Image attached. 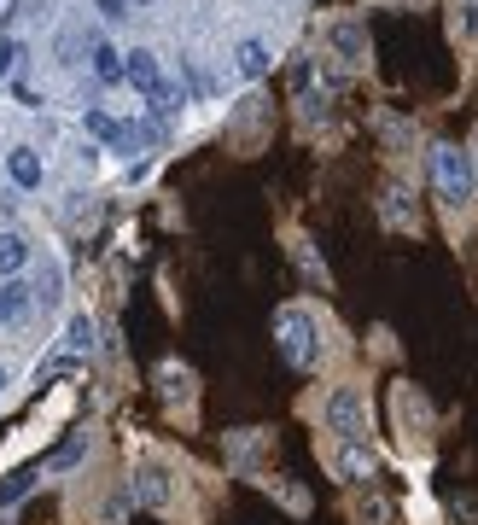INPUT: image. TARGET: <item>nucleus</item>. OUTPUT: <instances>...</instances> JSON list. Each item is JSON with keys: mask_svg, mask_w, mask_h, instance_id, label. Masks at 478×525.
<instances>
[{"mask_svg": "<svg viewBox=\"0 0 478 525\" xmlns=\"http://www.w3.org/2000/svg\"><path fill=\"white\" fill-rule=\"evenodd\" d=\"M274 350L286 356L292 374H315L327 362V321L315 304H286L274 315Z\"/></svg>", "mask_w": 478, "mask_h": 525, "instance_id": "nucleus-1", "label": "nucleus"}, {"mask_svg": "<svg viewBox=\"0 0 478 525\" xmlns=\"http://www.w3.org/2000/svg\"><path fill=\"white\" fill-rule=\"evenodd\" d=\"M432 181H438V199L449 210H467L478 193V152L455 146V140H438L432 146Z\"/></svg>", "mask_w": 478, "mask_h": 525, "instance_id": "nucleus-2", "label": "nucleus"}, {"mask_svg": "<svg viewBox=\"0 0 478 525\" xmlns=\"http://www.w3.org/2000/svg\"><path fill=\"white\" fill-rule=\"evenodd\" d=\"M321 426L333 438H368V391L356 380H339L321 403Z\"/></svg>", "mask_w": 478, "mask_h": 525, "instance_id": "nucleus-3", "label": "nucleus"}, {"mask_svg": "<svg viewBox=\"0 0 478 525\" xmlns=\"http://www.w3.org/2000/svg\"><path fill=\"white\" fill-rule=\"evenodd\" d=\"M391 415H397V432H403V444L409 438H432V426H438V415H432V403H426V391L409 380L391 385Z\"/></svg>", "mask_w": 478, "mask_h": 525, "instance_id": "nucleus-4", "label": "nucleus"}, {"mask_svg": "<svg viewBox=\"0 0 478 525\" xmlns=\"http://www.w3.org/2000/svg\"><path fill=\"white\" fill-rule=\"evenodd\" d=\"M333 473H339L344 485H362V490H374V479H379V455H374V444L368 438H333Z\"/></svg>", "mask_w": 478, "mask_h": 525, "instance_id": "nucleus-5", "label": "nucleus"}, {"mask_svg": "<svg viewBox=\"0 0 478 525\" xmlns=\"http://www.w3.org/2000/svg\"><path fill=\"white\" fill-rule=\"evenodd\" d=\"M129 490H135L140 508H175V473L164 461H140L129 473Z\"/></svg>", "mask_w": 478, "mask_h": 525, "instance_id": "nucleus-6", "label": "nucleus"}, {"mask_svg": "<svg viewBox=\"0 0 478 525\" xmlns=\"http://www.w3.org/2000/svg\"><path fill=\"white\" fill-rule=\"evenodd\" d=\"M158 397L170 403V409H181V415H193V368L187 362H158Z\"/></svg>", "mask_w": 478, "mask_h": 525, "instance_id": "nucleus-7", "label": "nucleus"}, {"mask_svg": "<svg viewBox=\"0 0 478 525\" xmlns=\"http://www.w3.org/2000/svg\"><path fill=\"white\" fill-rule=\"evenodd\" d=\"M123 76H129V88H135L140 100H152L158 82H164V65H158L152 47H129V53H123Z\"/></svg>", "mask_w": 478, "mask_h": 525, "instance_id": "nucleus-8", "label": "nucleus"}, {"mask_svg": "<svg viewBox=\"0 0 478 525\" xmlns=\"http://www.w3.org/2000/svg\"><path fill=\"white\" fill-rule=\"evenodd\" d=\"M59 350H65V362H88L94 350H100V327H94V315L76 310L65 321V339H59Z\"/></svg>", "mask_w": 478, "mask_h": 525, "instance_id": "nucleus-9", "label": "nucleus"}, {"mask_svg": "<svg viewBox=\"0 0 478 525\" xmlns=\"http://www.w3.org/2000/svg\"><path fill=\"white\" fill-rule=\"evenodd\" d=\"M35 263V245L24 228H0V280H24V269Z\"/></svg>", "mask_w": 478, "mask_h": 525, "instance_id": "nucleus-10", "label": "nucleus"}, {"mask_svg": "<svg viewBox=\"0 0 478 525\" xmlns=\"http://www.w3.org/2000/svg\"><path fill=\"white\" fill-rule=\"evenodd\" d=\"M263 450H269V432H257V426H239V432L222 438V455H228L234 473H251V461H257Z\"/></svg>", "mask_w": 478, "mask_h": 525, "instance_id": "nucleus-11", "label": "nucleus"}, {"mask_svg": "<svg viewBox=\"0 0 478 525\" xmlns=\"http://www.w3.org/2000/svg\"><path fill=\"white\" fill-rule=\"evenodd\" d=\"M6 175H12V187H24V193H35V187L47 181V158H41L35 146H24V140H18V146L6 152Z\"/></svg>", "mask_w": 478, "mask_h": 525, "instance_id": "nucleus-12", "label": "nucleus"}, {"mask_svg": "<svg viewBox=\"0 0 478 525\" xmlns=\"http://www.w3.org/2000/svg\"><path fill=\"white\" fill-rule=\"evenodd\" d=\"M379 222H385L391 234H403V228H414V193L403 187V181H391V187L379 193Z\"/></svg>", "mask_w": 478, "mask_h": 525, "instance_id": "nucleus-13", "label": "nucleus"}, {"mask_svg": "<svg viewBox=\"0 0 478 525\" xmlns=\"http://www.w3.org/2000/svg\"><path fill=\"white\" fill-rule=\"evenodd\" d=\"M269 65H274V53H269V41H263V35H245V41L234 47V70L245 76V82H263Z\"/></svg>", "mask_w": 478, "mask_h": 525, "instance_id": "nucleus-14", "label": "nucleus"}, {"mask_svg": "<svg viewBox=\"0 0 478 525\" xmlns=\"http://www.w3.org/2000/svg\"><path fill=\"white\" fill-rule=\"evenodd\" d=\"M35 310V286L30 280H0V327H18Z\"/></svg>", "mask_w": 478, "mask_h": 525, "instance_id": "nucleus-15", "label": "nucleus"}, {"mask_svg": "<svg viewBox=\"0 0 478 525\" xmlns=\"http://www.w3.org/2000/svg\"><path fill=\"white\" fill-rule=\"evenodd\" d=\"M292 263H298V275H304V286H315V292H327L333 286V275H327V263H321V251L304 240V234H292Z\"/></svg>", "mask_w": 478, "mask_h": 525, "instance_id": "nucleus-16", "label": "nucleus"}, {"mask_svg": "<svg viewBox=\"0 0 478 525\" xmlns=\"http://www.w3.org/2000/svg\"><path fill=\"white\" fill-rule=\"evenodd\" d=\"M181 105H187V88H181V82H170V76H164V82H158V94L146 100V111H152L158 123H175V117H181Z\"/></svg>", "mask_w": 478, "mask_h": 525, "instance_id": "nucleus-17", "label": "nucleus"}, {"mask_svg": "<svg viewBox=\"0 0 478 525\" xmlns=\"http://www.w3.org/2000/svg\"><path fill=\"white\" fill-rule=\"evenodd\" d=\"M41 473H47V467H18V473H6V485H0V508H18V502L41 485Z\"/></svg>", "mask_w": 478, "mask_h": 525, "instance_id": "nucleus-18", "label": "nucleus"}, {"mask_svg": "<svg viewBox=\"0 0 478 525\" xmlns=\"http://www.w3.org/2000/svg\"><path fill=\"white\" fill-rule=\"evenodd\" d=\"M94 82H105V88H123V82H129V76H123V53H117L111 41L94 47Z\"/></svg>", "mask_w": 478, "mask_h": 525, "instance_id": "nucleus-19", "label": "nucleus"}, {"mask_svg": "<svg viewBox=\"0 0 478 525\" xmlns=\"http://www.w3.org/2000/svg\"><path fill=\"white\" fill-rule=\"evenodd\" d=\"M257 485L269 490V496L286 508V514H309V490H304V485H292V479H257Z\"/></svg>", "mask_w": 478, "mask_h": 525, "instance_id": "nucleus-20", "label": "nucleus"}, {"mask_svg": "<svg viewBox=\"0 0 478 525\" xmlns=\"http://www.w3.org/2000/svg\"><path fill=\"white\" fill-rule=\"evenodd\" d=\"M82 129H88V135H100V140H111V146L123 140V123H117L111 111H100V105H88V111H82Z\"/></svg>", "mask_w": 478, "mask_h": 525, "instance_id": "nucleus-21", "label": "nucleus"}, {"mask_svg": "<svg viewBox=\"0 0 478 525\" xmlns=\"http://www.w3.org/2000/svg\"><path fill=\"white\" fill-rule=\"evenodd\" d=\"M82 455H88V438H82V432H70L65 444H59V455L47 461V473H70V467H76Z\"/></svg>", "mask_w": 478, "mask_h": 525, "instance_id": "nucleus-22", "label": "nucleus"}, {"mask_svg": "<svg viewBox=\"0 0 478 525\" xmlns=\"http://www.w3.org/2000/svg\"><path fill=\"white\" fill-rule=\"evenodd\" d=\"M333 47H339L344 59H362V53H368V35H362V24H339V30H333Z\"/></svg>", "mask_w": 478, "mask_h": 525, "instance_id": "nucleus-23", "label": "nucleus"}, {"mask_svg": "<svg viewBox=\"0 0 478 525\" xmlns=\"http://www.w3.org/2000/svg\"><path fill=\"white\" fill-rule=\"evenodd\" d=\"M356 520H362V525H385V520H391V502H385L379 490H368V496L356 502Z\"/></svg>", "mask_w": 478, "mask_h": 525, "instance_id": "nucleus-24", "label": "nucleus"}, {"mask_svg": "<svg viewBox=\"0 0 478 525\" xmlns=\"http://www.w3.org/2000/svg\"><path fill=\"white\" fill-rule=\"evenodd\" d=\"M181 70H187V88H193V94H199V100H210V94H216V82H210V76H205V65H199V59H193V53H187V59H181Z\"/></svg>", "mask_w": 478, "mask_h": 525, "instance_id": "nucleus-25", "label": "nucleus"}, {"mask_svg": "<svg viewBox=\"0 0 478 525\" xmlns=\"http://www.w3.org/2000/svg\"><path fill=\"white\" fill-rule=\"evenodd\" d=\"M449 520L478 525V496H449Z\"/></svg>", "mask_w": 478, "mask_h": 525, "instance_id": "nucleus-26", "label": "nucleus"}, {"mask_svg": "<svg viewBox=\"0 0 478 525\" xmlns=\"http://www.w3.org/2000/svg\"><path fill=\"white\" fill-rule=\"evenodd\" d=\"M18 59H24V41H0V82L18 70Z\"/></svg>", "mask_w": 478, "mask_h": 525, "instance_id": "nucleus-27", "label": "nucleus"}, {"mask_svg": "<svg viewBox=\"0 0 478 525\" xmlns=\"http://www.w3.org/2000/svg\"><path fill=\"white\" fill-rule=\"evenodd\" d=\"M100 12L111 18V24H123V18H129V0H100Z\"/></svg>", "mask_w": 478, "mask_h": 525, "instance_id": "nucleus-28", "label": "nucleus"}, {"mask_svg": "<svg viewBox=\"0 0 478 525\" xmlns=\"http://www.w3.org/2000/svg\"><path fill=\"white\" fill-rule=\"evenodd\" d=\"M6 385H12V368H6V362H0V397H6Z\"/></svg>", "mask_w": 478, "mask_h": 525, "instance_id": "nucleus-29", "label": "nucleus"}, {"mask_svg": "<svg viewBox=\"0 0 478 525\" xmlns=\"http://www.w3.org/2000/svg\"><path fill=\"white\" fill-rule=\"evenodd\" d=\"M129 6H158V0H129Z\"/></svg>", "mask_w": 478, "mask_h": 525, "instance_id": "nucleus-30", "label": "nucleus"}]
</instances>
